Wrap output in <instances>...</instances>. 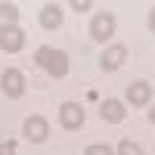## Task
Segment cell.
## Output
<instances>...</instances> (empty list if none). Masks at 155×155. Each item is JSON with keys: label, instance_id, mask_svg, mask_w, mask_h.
<instances>
[{"label": "cell", "instance_id": "obj_1", "mask_svg": "<svg viewBox=\"0 0 155 155\" xmlns=\"http://www.w3.org/2000/svg\"><path fill=\"white\" fill-rule=\"evenodd\" d=\"M34 62L41 65L50 78H65L68 74V56L62 50H53V47H41L34 53Z\"/></svg>", "mask_w": 155, "mask_h": 155}, {"label": "cell", "instance_id": "obj_2", "mask_svg": "<svg viewBox=\"0 0 155 155\" xmlns=\"http://www.w3.org/2000/svg\"><path fill=\"white\" fill-rule=\"evenodd\" d=\"M90 37H93L96 44H109L115 37V12H109V9L96 12V16L90 19Z\"/></svg>", "mask_w": 155, "mask_h": 155}, {"label": "cell", "instance_id": "obj_3", "mask_svg": "<svg viewBox=\"0 0 155 155\" xmlns=\"http://www.w3.org/2000/svg\"><path fill=\"white\" fill-rule=\"evenodd\" d=\"M87 121V112L81 109V102H62L59 106V124L62 130H81Z\"/></svg>", "mask_w": 155, "mask_h": 155}, {"label": "cell", "instance_id": "obj_4", "mask_svg": "<svg viewBox=\"0 0 155 155\" xmlns=\"http://www.w3.org/2000/svg\"><path fill=\"white\" fill-rule=\"evenodd\" d=\"M22 134H25V140H28V143L41 146V143H47V137H50V124H47L44 115H28V118H25V124H22Z\"/></svg>", "mask_w": 155, "mask_h": 155}, {"label": "cell", "instance_id": "obj_5", "mask_svg": "<svg viewBox=\"0 0 155 155\" xmlns=\"http://www.w3.org/2000/svg\"><path fill=\"white\" fill-rule=\"evenodd\" d=\"M124 62H127V47H124V44H112V47L102 50L99 68H102V71H118Z\"/></svg>", "mask_w": 155, "mask_h": 155}, {"label": "cell", "instance_id": "obj_6", "mask_svg": "<svg viewBox=\"0 0 155 155\" xmlns=\"http://www.w3.org/2000/svg\"><path fill=\"white\" fill-rule=\"evenodd\" d=\"M0 90H3L9 99H19L25 93V74L19 68H6L3 74H0Z\"/></svg>", "mask_w": 155, "mask_h": 155}, {"label": "cell", "instance_id": "obj_7", "mask_svg": "<svg viewBox=\"0 0 155 155\" xmlns=\"http://www.w3.org/2000/svg\"><path fill=\"white\" fill-rule=\"evenodd\" d=\"M127 102H130L134 109H143L152 102V84L149 81H134V84H127Z\"/></svg>", "mask_w": 155, "mask_h": 155}, {"label": "cell", "instance_id": "obj_8", "mask_svg": "<svg viewBox=\"0 0 155 155\" xmlns=\"http://www.w3.org/2000/svg\"><path fill=\"white\" fill-rule=\"evenodd\" d=\"M124 115H127V102H121V99H106L99 106V118L109 124H121Z\"/></svg>", "mask_w": 155, "mask_h": 155}, {"label": "cell", "instance_id": "obj_9", "mask_svg": "<svg viewBox=\"0 0 155 155\" xmlns=\"http://www.w3.org/2000/svg\"><path fill=\"white\" fill-rule=\"evenodd\" d=\"M62 19H65V12H62L59 3H47V6L41 9V16H37L41 28H47V31H56L59 25H62Z\"/></svg>", "mask_w": 155, "mask_h": 155}, {"label": "cell", "instance_id": "obj_10", "mask_svg": "<svg viewBox=\"0 0 155 155\" xmlns=\"http://www.w3.org/2000/svg\"><path fill=\"white\" fill-rule=\"evenodd\" d=\"M25 34L22 28H9V31H3L0 34V50L3 53H19V50H25Z\"/></svg>", "mask_w": 155, "mask_h": 155}, {"label": "cell", "instance_id": "obj_11", "mask_svg": "<svg viewBox=\"0 0 155 155\" xmlns=\"http://www.w3.org/2000/svg\"><path fill=\"white\" fill-rule=\"evenodd\" d=\"M19 28V6L16 3H0V34Z\"/></svg>", "mask_w": 155, "mask_h": 155}, {"label": "cell", "instance_id": "obj_12", "mask_svg": "<svg viewBox=\"0 0 155 155\" xmlns=\"http://www.w3.org/2000/svg\"><path fill=\"white\" fill-rule=\"evenodd\" d=\"M115 152H118V155H143V146H140V143H134V140H121Z\"/></svg>", "mask_w": 155, "mask_h": 155}, {"label": "cell", "instance_id": "obj_13", "mask_svg": "<svg viewBox=\"0 0 155 155\" xmlns=\"http://www.w3.org/2000/svg\"><path fill=\"white\" fill-rule=\"evenodd\" d=\"M84 155H115V149H112L109 143H90V146L84 149Z\"/></svg>", "mask_w": 155, "mask_h": 155}, {"label": "cell", "instance_id": "obj_14", "mask_svg": "<svg viewBox=\"0 0 155 155\" xmlns=\"http://www.w3.org/2000/svg\"><path fill=\"white\" fill-rule=\"evenodd\" d=\"M90 6H93L90 0H71V9H74V12H87Z\"/></svg>", "mask_w": 155, "mask_h": 155}, {"label": "cell", "instance_id": "obj_15", "mask_svg": "<svg viewBox=\"0 0 155 155\" xmlns=\"http://www.w3.org/2000/svg\"><path fill=\"white\" fill-rule=\"evenodd\" d=\"M0 155H16V143H12V140L0 143Z\"/></svg>", "mask_w": 155, "mask_h": 155}, {"label": "cell", "instance_id": "obj_16", "mask_svg": "<svg viewBox=\"0 0 155 155\" xmlns=\"http://www.w3.org/2000/svg\"><path fill=\"white\" fill-rule=\"evenodd\" d=\"M149 31H152V34H155V6H152V9H149Z\"/></svg>", "mask_w": 155, "mask_h": 155}, {"label": "cell", "instance_id": "obj_17", "mask_svg": "<svg viewBox=\"0 0 155 155\" xmlns=\"http://www.w3.org/2000/svg\"><path fill=\"white\" fill-rule=\"evenodd\" d=\"M149 121H152V124H155V106H152V109H149Z\"/></svg>", "mask_w": 155, "mask_h": 155}]
</instances>
